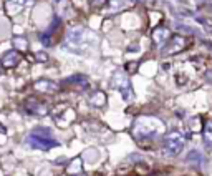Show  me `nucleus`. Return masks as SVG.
I'll return each mask as SVG.
<instances>
[{
  "label": "nucleus",
  "mask_w": 212,
  "mask_h": 176,
  "mask_svg": "<svg viewBox=\"0 0 212 176\" xmlns=\"http://www.w3.org/2000/svg\"><path fill=\"white\" fill-rule=\"evenodd\" d=\"M164 131H166V126L156 116H139V118L134 120L133 128H131L133 138L139 145L159 138Z\"/></svg>",
  "instance_id": "obj_1"
},
{
  "label": "nucleus",
  "mask_w": 212,
  "mask_h": 176,
  "mask_svg": "<svg viewBox=\"0 0 212 176\" xmlns=\"http://www.w3.org/2000/svg\"><path fill=\"white\" fill-rule=\"evenodd\" d=\"M184 143H186L184 135L178 130H172L166 133V136L162 138V150L166 156H178L184 150Z\"/></svg>",
  "instance_id": "obj_2"
},
{
  "label": "nucleus",
  "mask_w": 212,
  "mask_h": 176,
  "mask_svg": "<svg viewBox=\"0 0 212 176\" xmlns=\"http://www.w3.org/2000/svg\"><path fill=\"white\" fill-rule=\"evenodd\" d=\"M111 86L118 90L121 93V96L125 102H131L133 100V85H131V80L125 72H116L111 78Z\"/></svg>",
  "instance_id": "obj_3"
},
{
  "label": "nucleus",
  "mask_w": 212,
  "mask_h": 176,
  "mask_svg": "<svg viewBox=\"0 0 212 176\" xmlns=\"http://www.w3.org/2000/svg\"><path fill=\"white\" fill-rule=\"evenodd\" d=\"M184 48H186V37H182V35L176 33V35H172V37L167 40V43L164 45V48H162L161 53H162L164 57H169V55L181 53Z\"/></svg>",
  "instance_id": "obj_4"
},
{
  "label": "nucleus",
  "mask_w": 212,
  "mask_h": 176,
  "mask_svg": "<svg viewBox=\"0 0 212 176\" xmlns=\"http://www.w3.org/2000/svg\"><path fill=\"white\" fill-rule=\"evenodd\" d=\"M171 38V32L166 27H157L154 32H152V42L156 47H162L164 43Z\"/></svg>",
  "instance_id": "obj_5"
},
{
  "label": "nucleus",
  "mask_w": 212,
  "mask_h": 176,
  "mask_svg": "<svg viewBox=\"0 0 212 176\" xmlns=\"http://www.w3.org/2000/svg\"><path fill=\"white\" fill-rule=\"evenodd\" d=\"M66 38H68L70 45H80L81 42H83V38H85V30L81 27H76V28H73V30L68 32Z\"/></svg>",
  "instance_id": "obj_6"
},
{
  "label": "nucleus",
  "mask_w": 212,
  "mask_h": 176,
  "mask_svg": "<svg viewBox=\"0 0 212 176\" xmlns=\"http://www.w3.org/2000/svg\"><path fill=\"white\" fill-rule=\"evenodd\" d=\"M186 161L187 163H192L194 166H201L202 165V155L199 150H191L186 156Z\"/></svg>",
  "instance_id": "obj_7"
},
{
  "label": "nucleus",
  "mask_w": 212,
  "mask_h": 176,
  "mask_svg": "<svg viewBox=\"0 0 212 176\" xmlns=\"http://www.w3.org/2000/svg\"><path fill=\"white\" fill-rule=\"evenodd\" d=\"M106 103V93L101 91V90H95L91 95V105H95V107H103Z\"/></svg>",
  "instance_id": "obj_8"
},
{
  "label": "nucleus",
  "mask_w": 212,
  "mask_h": 176,
  "mask_svg": "<svg viewBox=\"0 0 212 176\" xmlns=\"http://www.w3.org/2000/svg\"><path fill=\"white\" fill-rule=\"evenodd\" d=\"M202 131H204V143L212 151V121L205 123V126L202 128Z\"/></svg>",
  "instance_id": "obj_9"
},
{
  "label": "nucleus",
  "mask_w": 212,
  "mask_h": 176,
  "mask_svg": "<svg viewBox=\"0 0 212 176\" xmlns=\"http://www.w3.org/2000/svg\"><path fill=\"white\" fill-rule=\"evenodd\" d=\"M202 120H201V116H192V118H189V121H187V126H189V130L192 133H197V131H201L202 130Z\"/></svg>",
  "instance_id": "obj_10"
},
{
  "label": "nucleus",
  "mask_w": 212,
  "mask_h": 176,
  "mask_svg": "<svg viewBox=\"0 0 212 176\" xmlns=\"http://www.w3.org/2000/svg\"><path fill=\"white\" fill-rule=\"evenodd\" d=\"M38 88V90H43V91H53V90H56V85L55 83H51V81H38L37 85H35Z\"/></svg>",
  "instance_id": "obj_11"
},
{
  "label": "nucleus",
  "mask_w": 212,
  "mask_h": 176,
  "mask_svg": "<svg viewBox=\"0 0 212 176\" xmlns=\"http://www.w3.org/2000/svg\"><path fill=\"white\" fill-rule=\"evenodd\" d=\"M68 173L70 174H76V173H81V160L80 158H75L72 161V165L68 168Z\"/></svg>",
  "instance_id": "obj_12"
},
{
  "label": "nucleus",
  "mask_w": 212,
  "mask_h": 176,
  "mask_svg": "<svg viewBox=\"0 0 212 176\" xmlns=\"http://www.w3.org/2000/svg\"><path fill=\"white\" fill-rule=\"evenodd\" d=\"M106 2H108V0H90V3H91L93 8H101V7H104Z\"/></svg>",
  "instance_id": "obj_13"
},
{
  "label": "nucleus",
  "mask_w": 212,
  "mask_h": 176,
  "mask_svg": "<svg viewBox=\"0 0 212 176\" xmlns=\"http://www.w3.org/2000/svg\"><path fill=\"white\" fill-rule=\"evenodd\" d=\"M181 75H182V73H178V75H176V83H178V86H182L184 83H187V77L182 78Z\"/></svg>",
  "instance_id": "obj_14"
},
{
  "label": "nucleus",
  "mask_w": 212,
  "mask_h": 176,
  "mask_svg": "<svg viewBox=\"0 0 212 176\" xmlns=\"http://www.w3.org/2000/svg\"><path fill=\"white\" fill-rule=\"evenodd\" d=\"M126 68L129 70V72H136V70H138V63H128Z\"/></svg>",
  "instance_id": "obj_15"
},
{
  "label": "nucleus",
  "mask_w": 212,
  "mask_h": 176,
  "mask_svg": "<svg viewBox=\"0 0 212 176\" xmlns=\"http://www.w3.org/2000/svg\"><path fill=\"white\" fill-rule=\"evenodd\" d=\"M128 52H129V53H131V52H138V45H131V47H129V48H128Z\"/></svg>",
  "instance_id": "obj_16"
},
{
  "label": "nucleus",
  "mask_w": 212,
  "mask_h": 176,
  "mask_svg": "<svg viewBox=\"0 0 212 176\" xmlns=\"http://www.w3.org/2000/svg\"><path fill=\"white\" fill-rule=\"evenodd\" d=\"M38 58H40V60H43V62H45V60H46V58H48V57H46L45 53H38Z\"/></svg>",
  "instance_id": "obj_17"
},
{
  "label": "nucleus",
  "mask_w": 212,
  "mask_h": 176,
  "mask_svg": "<svg viewBox=\"0 0 212 176\" xmlns=\"http://www.w3.org/2000/svg\"><path fill=\"white\" fill-rule=\"evenodd\" d=\"M205 77H207V80H209V81H212V70H209V72H207V75H205Z\"/></svg>",
  "instance_id": "obj_18"
},
{
  "label": "nucleus",
  "mask_w": 212,
  "mask_h": 176,
  "mask_svg": "<svg viewBox=\"0 0 212 176\" xmlns=\"http://www.w3.org/2000/svg\"><path fill=\"white\" fill-rule=\"evenodd\" d=\"M207 32L212 35V25H207Z\"/></svg>",
  "instance_id": "obj_19"
}]
</instances>
